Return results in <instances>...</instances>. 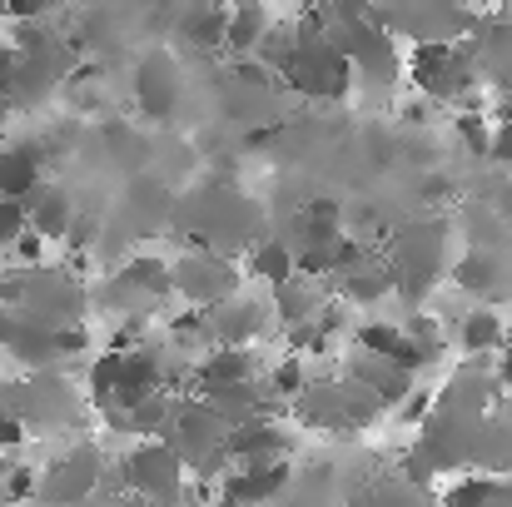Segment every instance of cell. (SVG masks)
Instances as JSON below:
<instances>
[{"label":"cell","instance_id":"6da1fadb","mask_svg":"<svg viewBox=\"0 0 512 507\" xmlns=\"http://www.w3.org/2000/svg\"><path fill=\"white\" fill-rule=\"evenodd\" d=\"M249 373H254L249 348H219V353H209V358L199 363V383H204V388H239Z\"/></svg>","mask_w":512,"mask_h":507},{"label":"cell","instance_id":"7a4b0ae2","mask_svg":"<svg viewBox=\"0 0 512 507\" xmlns=\"http://www.w3.org/2000/svg\"><path fill=\"white\" fill-rule=\"evenodd\" d=\"M458 343L478 358V353H493V348H503L508 343V324H503V314H493V309H473L468 319H463V329H458Z\"/></svg>","mask_w":512,"mask_h":507},{"label":"cell","instance_id":"3957f363","mask_svg":"<svg viewBox=\"0 0 512 507\" xmlns=\"http://www.w3.org/2000/svg\"><path fill=\"white\" fill-rule=\"evenodd\" d=\"M70 209H65V194L60 189H35V204H30V229L45 234V239H65L70 234Z\"/></svg>","mask_w":512,"mask_h":507},{"label":"cell","instance_id":"277c9868","mask_svg":"<svg viewBox=\"0 0 512 507\" xmlns=\"http://www.w3.org/2000/svg\"><path fill=\"white\" fill-rule=\"evenodd\" d=\"M264 35H269V15L259 10V5H244V10H229V50L244 60V55H254L259 45H264Z\"/></svg>","mask_w":512,"mask_h":507},{"label":"cell","instance_id":"5b68a950","mask_svg":"<svg viewBox=\"0 0 512 507\" xmlns=\"http://www.w3.org/2000/svg\"><path fill=\"white\" fill-rule=\"evenodd\" d=\"M184 35H189L199 50L229 45V10H194V15L184 20Z\"/></svg>","mask_w":512,"mask_h":507},{"label":"cell","instance_id":"8992f818","mask_svg":"<svg viewBox=\"0 0 512 507\" xmlns=\"http://www.w3.org/2000/svg\"><path fill=\"white\" fill-rule=\"evenodd\" d=\"M254 279H264V284H289V274H294V254L284 249V239H269V244H259V254H254Z\"/></svg>","mask_w":512,"mask_h":507},{"label":"cell","instance_id":"52a82bcc","mask_svg":"<svg viewBox=\"0 0 512 507\" xmlns=\"http://www.w3.org/2000/svg\"><path fill=\"white\" fill-rule=\"evenodd\" d=\"M453 284H458L463 294H488V289L498 284V259H488V254H468V259H458Z\"/></svg>","mask_w":512,"mask_h":507},{"label":"cell","instance_id":"ba28073f","mask_svg":"<svg viewBox=\"0 0 512 507\" xmlns=\"http://www.w3.org/2000/svg\"><path fill=\"white\" fill-rule=\"evenodd\" d=\"M130 289H145V294H170V269L160 259H130L125 274H120Z\"/></svg>","mask_w":512,"mask_h":507},{"label":"cell","instance_id":"9c48e42d","mask_svg":"<svg viewBox=\"0 0 512 507\" xmlns=\"http://www.w3.org/2000/svg\"><path fill=\"white\" fill-rule=\"evenodd\" d=\"M358 348L388 363V358L403 348V329H398V324H363V329H358Z\"/></svg>","mask_w":512,"mask_h":507},{"label":"cell","instance_id":"30bf717a","mask_svg":"<svg viewBox=\"0 0 512 507\" xmlns=\"http://www.w3.org/2000/svg\"><path fill=\"white\" fill-rule=\"evenodd\" d=\"M90 383H95V398H100V403H105V398H115V393H120V383H125V353H115V348H110V353L90 368Z\"/></svg>","mask_w":512,"mask_h":507},{"label":"cell","instance_id":"8fae6325","mask_svg":"<svg viewBox=\"0 0 512 507\" xmlns=\"http://www.w3.org/2000/svg\"><path fill=\"white\" fill-rule=\"evenodd\" d=\"M274 294H279V314H284V324H294V329H299V324H309V319H314V299H309L294 279H289V284H279Z\"/></svg>","mask_w":512,"mask_h":507},{"label":"cell","instance_id":"7c38bea8","mask_svg":"<svg viewBox=\"0 0 512 507\" xmlns=\"http://www.w3.org/2000/svg\"><path fill=\"white\" fill-rule=\"evenodd\" d=\"M30 229V204L25 199H0V249H15V239Z\"/></svg>","mask_w":512,"mask_h":507},{"label":"cell","instance_id":"4fadbf2b","mask_svg":"<svg viewBox=\"0 0 512 507\" xmlns=\"http://www.w3.org/2000/svg\"><path fill=\"white\" fill-rule=\"evenodd\" d=\"M458 135H463V145L473 150V155H493V135H488V125H483V115H458Z\"/></svg>","mask_w":512,"mask_h":507},{"label":"cell","instance_id":"5bb4252c","mask_svg":"<svg viewBox=\"0 0 512 507\" xmlns=\"http://www.w3.org/2000/svg\"><path fill=\"white\" fill-rule=\"evenodd\" d=\"M388 289H393V279H388L383 269H368V274L358 269V274L348 279V294H353V299H378V294H388Z\"/></svg>","mask_w":512,"mask_h":507},{"label":"cell","instance_id":"9a60e30c","mask_svg":"<svg viewBox=\"0 0 512 507\" xmlns=\"http://www.w3.org/2000/svg\"><path fill=\"white\" fill-rule=\"evenodd\" d=\"M274 393H279V398H299V393H304V363H299V358H284V363L274 368Z\"/></svg>","mask_w":512,"mask_h":507},{"label":"cell","instance_id":"2e32d148","mask_svg":"<svg viewBox=\"0 0 512 507\" xmlns=\"http://www.w3.org/2000/svg\"><path fill=\"white\" fill-rule=\"evenodd\" d=\"M95 239H100V219H95V214H75V219H70L65 244H70V249H90Z\"/></svg>","mask_w":512,"mask_h":507},{"label":"cell","instance_id":"e0dca14e","mask_svg":"<svg viewBox=\"0 0 512 507\" xmlns=\"http://www.w3.org/2000/svg\"><path fill=\"white\" fill-rule=\"evenodd\" d=\"M234 75H239V85H269V65L264 60H254V55H244V60H234Z\"/></svg>","mask_w":512,"mask_h":507},{"label":"cell","instance_id":"ac0fdd59","mask_svg":"<svg viewBox=\"0 0 512 507\" xmlns=\"http://www.w3.org/2000/svg\"><path fill=\"white\" fill-rule=\"evenodd\" d=\"M428 413H433V393H408V403L398 408V418H403V423H423Z\"/></svg>","mask_w":512,"mask_h":507},{"label":"cell","instance_id":"d6986e66","mask_svg":"<svg viewBox=\"0 0 512 507\" xmlns=\"http://www.w3.org/2000/svg\"><path fill=\"white\" fill-rule=\"evenodd\" d=\"M5 493H10L15 503L30 498V493H35V473H30V468H10V473H5Z\"/></svg>","mask_w":512,"mask_h":507},{"label":"cell","instance_id":"ffe728a7","mask_svg":"<svg viewBox=\"0 0 512 507\" xmlns=\"http://www.w3.org/2000/svg\"><path fill=\"white\" fill-rule=\"evenodd\" d=\"M45 254V234H35V229H25L20 239H15V259H25V264H35Z\"/></svg>","mask_w":512,"mask_h":507},{"label":"cell","instance_id":"44dd1931","mask_svg":"<svg viewBox=\"0 0 512 507\" xmlns=\"http://www.w3.org/2000/svg\"><path fill=\"white\" fill-rule=\"evenodd\" d=\"M15 70H20V60H15V50H0V100L10 95V85H15Z\"/></svg>","mask_w":512,"mask_h":507},{"label":"cell","instance_id":"7402d4cb","mask_svg":"<svg viewBox=\"0 0 512 507\" xmlns=\"http://www.w3.org/2000/svg\"><path fill=\"white\" fill-rule=\"evenodd\" d=\"M493 160L512 165V125H498V135H493Z\"/></svg>","mask_w":512,"mask_h":507},{"label":"cell","instance_id":"603a6c76","mask_svg":"<svg viewBox=\"0 0 512 507\" xmlns=\"http://www.w3.org/2000/svg\"><path fill=\"white\" fill-rule=\"evenodd\" d=\"M398 115H403V125H428V100H408Z\"/></svg>","mask_w":512,"mask_h":507},{"label":"cell","instance_id":"cb8c5ba5","mask_svg":"<svg viewBox=\"0 0 512 507\" xmlns=\"http://www.w3.org/2000/svg\"><path fill=\"white\" fill-rule=\"evenodd\" d=\"M55 343H60L65 353H80V348H85V329H65V334L55 338Z\"/></svg>","mask_w":512,"mask_h":507},{"label":"cell","instance_id":"d4e9b609","mask_svg":"<svg viewBox=\"0 0 512 507\" xmlns=\"http://www.w3.org/2000/svg\"><path fill=\"white\" fill-rule=\"evenodd\" d=\"M20 294H25V284H20V279H0V304H15Z\"/></svg>","mask_w":512,"mask_h":507},{"label":"cell","instance_id":"484cf974","mask_svg":"<svg viewBox=\"0 0 512 507\" xmlns=\"http://www.w3.org/2000/svg\"><path fill=\"white\" fill-rule=\"evenodd\" d=\"M498 383H508V388H512V353L498 363Z\"/></svg>","mask_w":512,"mask_h":507},{"label":"cell","instance_id":"4316f807","mask_svg":"<svg viewBox=\"0 0 512 507\" xmlns=\"http://www.w3.org/2000/svg\"><path fill=\"white\" fill-rule=\"evenodd\" d=\"M508 353H512V324H508Z\"/></svg>","mask_w":512,"mask_h":507},{"label":"cell","instance_id":"83f0119b","mask_svg":"<svg viewBox=\"0 0 512 507\" xmlns=\"http://www.w3.org/2000/svg\"><path fill=\"white\" fill-rule=\"evenodd\" d=\"M0 483H5V463H0Z\"/></svg>","mask_w":512,"mask_h":507}]
</instances>
